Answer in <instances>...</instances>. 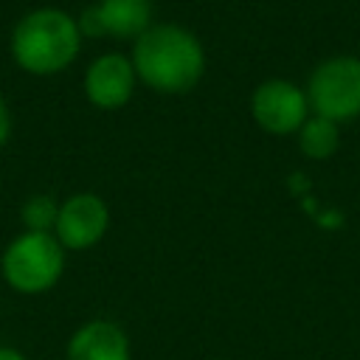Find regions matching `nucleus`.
Instances as JSON below:
<instances>
[{"label": "nucleus", "mask_w": 360, "mask_h": 360, "mask_svg": "<svg viewBox=\"0 0 360 360\" xmlns=\"http://www.w3.org/2000/svg\"><path fill=\"white\" fill-rule=\"evenodd\" d=\"M250 115L270 135H292L309 118L307 90L287 79H267L250 96Z\"/></svg>", "instance_id": "nucleus-5"}, {"label": "nucleus", "mask_w": 360, "mask_h": 360, "mask_svg": "<svg viewBox=\"0 0 360 360\" xmlns=\"http://www.w3.org/2000/svg\"><path fill=\"white\" fill-rule=\"evenodd\" d=\"M132 65L138 82L158 93H188L205 73L202 42L183 25L152 22L132 45Z\"/></svg>", "instance_id": "nucleus-1"}, {"label": "nucleus", "mask_w": 360, "mask_h": 360, "mask_svg": "<svg viewBox=\"0 0 360 360\" xmlns=\"http://www.w3.org/2000/svg\"><path fill=\"white\" fill-rule=\"evenodd\" d=\"M0 360H28V357L11 346H0Z\"/></svg>", "instance_id": "nucleus-13"}, {"label": "nucleus", "mask_w": 360, "mask_h": 360, "mask_svg": "<svg viewBox=\"0 0 360 360\" xmlns=\"http://www.w3.org/2000/svg\"><path fill=\"white\" fill-rule=\"evenodd\" d=\"M82 48L79 22L53 6L34 8L17 20L11 31V56L14 62L34 76H51L65 70Z\"/></svg>", "instance_id": "nucleus-2"}, {"label": "nucleus", "mask_w": 360, "mask_h": 360, "mask_svg": "<svg viewBox=\"0 0 360 360\" xmlns=\"http://www.w3.org/2000/svg\"><path fill=\"white\" fill-rule=\"evenodd\" d=\"M298 146L309 160H326L340 146V129H338L335 121L321 118V115L312 112L304 121V127L298 129Z\"/></svg>", "instance_id": "nucleus-10"}, {"label": "nucleus", "mask_w": 360, "mask_h": 360, "mask_svg": "<svg viewBox=\"0 0 360 360\" xmlns=\"http://www.w3.org/2000/svg\"><path fill=\"white\" fill-rule=\"evenodd\" d=\"M3 278L11 290L22 295H37L51 290L65 270V248L53 233L25 231L8 242L0 259Z\"/></svg>", "instance_id": "nucleus-3"}, {"label": "nucleus", "mask_w": 360, "mask_h": 360, "mask_svg": "<svg viewBox=\"0 0 360 360\" xmlns=\"http://www.w3.org/2000/svg\"><path fill=\"white\" fill-rule=\"evenodd\" d=\"M135 65L124 53H101L84 70V96L98 110H121L135 93Z\"/></svg>", "instance_id": "nucleus-7"}, {"label": "nucleus", "mask_w": 360, "mask_h": 360, "mask_svg": "<svg viewBox=\"0 0 360 360\" xmlns=\"http://www.w3.org/2000/svg\"><path fill=\"white\" fill-rule=\"evenodd\" d=\"M68 360H132L127 332L107 318L82 323L68 340Z\"/></svg>", "instance_id": "nucleus-8"}, {"label": "nucleus", "mask_w": 360, "mask_h": 360, "mask_svg": "<svg viewBox=\"0 0 360 360\" xmlns=\"http://www.w3.org/2000/svg\"><path fill=\"white\" fill-rule=\"evenodd\" d=\"M8 135H11V112H8V107H6V101L0 96V149L6 146Z\"/></svg>", "instance_id": "nucleus-12"}, {"label": "nucleus", "mask_w": 360, "mask_h": 360, "mask_svg": "<svg viewBox=\"0 0 360 360\" xmlns=\"http://www.w3.org/2000/svg\"><path fill=\"white\" fill-rule=\"evenodd\" d=\"M309 110L335 124L360 115V56H329L307 79Z\"/></svg>", "instance_id": "nucleus-4"}, {"label": "nucleus", "mask_w": 360, "mask_h": 360, "mask_svg": "<svg viewBox=\"0 0 360 360\" xmlns=\"http://www.w3.org/2000/svg\"><path fill=\"white\" fill-rule=\"evenodd\" d=\"M93 11L101 34L115 39H138L152 25V0H98Z\"/></svg>", "instance_id": "nucleus-9"}, {"label": "nucleus", "mask_w": 360, "mask_h": 360, "mask_svg": "<svg viewBox=\"0 0 360 360\" xmlns=\"http://www.w3.org/2000/svg\"><path fill=\"white\" fill-rule=\"evenodd\" d=\"M56 217H59V205L48 194H34L22 205V225H25V231L51 233L56 228Z\"/></svg>", "instance_id": "nucleus-11"}, {"label": "nucleus", "mask_w": 360, "mask_h": 360, "mask_svg": "<svg viewBox=\"0 0 360 360\" xmlns=\"http://www.w3.org/2000/svg\"><path fill=\"white\" fill-rule=\"evenodd\" d=\"M110 228V208L98 194L79 191L59 205L53 236L65 250H87L101 242Z\"/></svg>", "instance_id": "nucleus-6"}]
</instances>
